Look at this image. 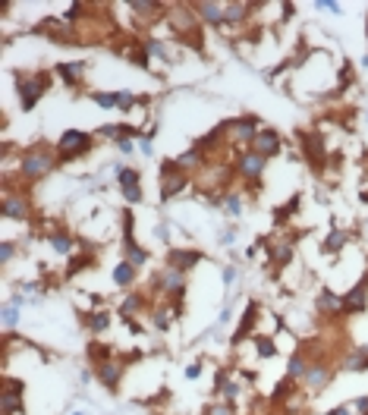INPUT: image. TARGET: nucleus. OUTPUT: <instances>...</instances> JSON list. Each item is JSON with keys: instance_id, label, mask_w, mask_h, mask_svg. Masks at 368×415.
<instances>
[{"instance_id": "obj_1", "label": "nucleus", "mask_w": 368, "mask_h": 415, "mask_svg": "<svg viewBox=\"0 0 368 415\" xmlns=\"http://www.w3.org/2000/svg\"><path fill=\"white\" fill-rule=\"evenodd\" d=\"M51 88V76L47 72H38L35 79H19V98H22V110H32L38 98Z\"/></svg>"}, {"instance_id": "obj_2", "label": "nucleus", "mask_w": 368, "mask_h": 415, "mask_svg": "<svg viewBox=\"0 0 368 415\" xmlns=\"http://www.w3.org/2000/svg\"><path fill=\"white\" fill-rule=\"evenodd\" d=\"M51 158L41 151V148H35V151H29L26 158H22V164H19V170H22V176H29V179H35V176H44L47 170H51Z\"/></svg>"}, {"instance_id": "obj_3", "label": "nucleus", "mask_w": 368, "mask_h": 415, "mask_svg": "<svg viewBox=\"0 0 368 415\" xmlns=\"http://www.w3.org/2000/svg\"><path fill=\"white\" fill-rule=\"evenodd\" d=\"M91 145V139L85 133H79V129H69V133L60 136V154H63V161L72 158V154H82L85 148Z\"/></svg>"}, {"instance_id": "obj_4", "label": "nucleus", "mask_w": 368, "mask_h": 415, "mask_svg": "<svg viewBox=\"0 0 368 415\" xmlns=\"http://www.w3.org/2000/svg\"><path fill=\"white\" fill-rule=\"evenodd\" d=\"M189 183L186 179V173L180 170V167H173V164H164V198H170V195H177V192H183V186Z\"/></svg>"}, {"instance_id": "obj_5", "label": "nucleus", "mask_w": 368, "mask_h": 415, "mask_svg": "<svg viewBox=\"0 0 368 415\" xmlns=\"http://www.w3.org/2000/svg\"><path fill=\"white\" fill-rule=\"evenodd\" d=\"M252 148H255V154H261V158H271V154L280 151V139H277V133H258L252 139Z\"/></svg>"}, {"instance_id": "obj_6", "label": "nucleus", "mask_w": 368, "mask_h": 415, "mask_svg": "<svg viewBox=\"0 0 368 415\" xmlns=\"http://www.w3.org/2000/svg\"><path fill=\"white\" fill-rule=\"evenodd\" d=\"M120 186H123V195H126V201H139L142 192H139V173L135 170H123L120 173Z\"/></svg>"}, {"instance_id": "obj_7", "label": "nucleus", "mask_w": 368, "mask_h": 415, "mask_svg": "<svg viewBox=\"0 0 368 415\" xmlns=\"http://www.w3.org/2000/svg\"><path fill=\"white\" fill-rule=\"evenodd\" d=\"M230 136L236 139V142H242V139H255V120L252 117H242V120H233L230 126Z\"/></svg>"}, {"instance_id": "obj_8", "label": "nucleus", "mask_w": 368, "mask_h": 415, "mask_svg": "<svg viewBox=\"0 0 368 415\" xmlns=\"http://www.w3.org/2000/svg\"><path fill=\"white\" fill-rule=\"evenodd\" d=\"M365 296H368V280H362L359 287L343 299V311H362L365 308Z\"/></svg>"}, {"instance_id": "obj_9", "label": "nucleus", "mask_w": 368, "mask_h": 415, "mask_svg": "<svg viewBox=\"0 0 368 415\" xmlns=\"http://www.w3.org/2000/svg\"><path fill=\"white\" fill-rule=\"evenodd\" d=\"M120 374H123V365H117V362H101V365H98V381L107 384V387H117Z\"/></svg>"}, {"instance_id": "obj_10", "label": "nucleus", "mask_w": 368, "mask_h": 415, "mask_svg": "<svg viewBox=\"0 0 368 415\" xmlns=\"http://www.w3.org/2000/svg\"><path fill=\"white\" fill-rule=\"evenodd\" d=\"M302 145H305V154H308L312 164H321L324 161V139L321 136H305Z\"/></svg>"}, {"instance_id": "obj_11", "label": "nucleus", "mask_w": 368, "mask_h": 415, "mask_svg": "<svg viewBox=\"0 0 368 415\" xmlns=\"http://www.w3.org/2000/svg\"><path fill=\"white\" fill-rule=\"evenodd\" d=\"M202 261V255L199 252H170V268H177V271H186V268H192V265H199Z\"/></svg>"}, {"instance_id": "obj_12", "label": "nucleus", "mask_w": 368, "mask_h": 415, "mask_svg": "<svg viewBox=\"0 0 368 415\" xmlns=\"http://www.w3.org/2000/svg\"><path fill=\"white\" fill-rule=\"evenodd\" d=\"M26 211H29V208H26V201H22L19 195H7L4 198V214L7 217H26Z\"/></svg>"}, {"instance_id": "obj_13", "label": "nucleus", "mask_w": 368, "mask_h": 415, "mask_svg": "<svg viewBox=\"0 0 368 415\" xmlns=\"http://www.w3.org/2000/svg\"><path fill=\"white\" fill-rule=\"evenodd\" d=\"M261 170H264V158H261V154L252 151V154H245V158H242V173L245 176H258Z\"/></svg>"}, {"instance_id": "obj_14", "label": "nucleus", "mask_w": 368, "mask_h": 415, "mask_svg": "<svg viewBox=\"0 0 368 415\" xmlns=\"http://www.w3.org/2000/svg\"><path fill=\"white\" fill-rule=\"evenodd\" d=\"M195 13H199L205 22H220V19H224V7H217V4H199Z\"/></svg>"}, {"instance_id": "obj_15", "label": "nucleus", "mask_w": 368, "mask_h": 415, "mask_svg": "<svg viewBox=\"0 0 368 415\" xmlns=\"http://www.w3.org/2000/svg\"><path fill=\"white\" fill-rule=\"evenodd\" d=\"M343 368H350V371H365L368 368V349H356L350 359H346V365Z\"/></svg>"}, {"instance_id": "obj_16", "label": "nucleus", "mask_w": 368, "mask_h": 415, "mask_svg": "<svg viewBox=\"0 0 368 415\" xmlns=\"http://www.w3.org/2000/svg\"><path fill=\"white\" fill-rule=\"evenodd\" d=\"M252 324H255V305H249V308H245V315H242V324H239V330H236V336H233V343H242L245 330H249Z\"/></svg>"}, {"instance_id": "obj_17", "label": "nucleus", "mask_w": 368, "mask_h": 415, "mask_svg": "<svg viewBox=\"0 0 368 415\" xmlns=\"http://www.w3.org/2000/svg\"><path fill=\"white\" fill-rule=\"evenodd\" d=\"M79 72H82V63H60V76H63V82L72 85L79 79Z\"/></svg>"}, {"instance_id": "obj_18", "label": "nucleus", "mask_w": 368, "mask_h": 415, "mask_svg": "<svg viewBox=\"0 0 368 415\" xmlns=\"http://www.w3.org/2000/svg\"><path fill=\"white\" fill-rule=\"evenodd\" d=\"M19 305H22V299L16 296V299H13V302L4 308V324H7V327H13V324L19 321Z\"/></svg>"}, {"instance_id": "obj_19", "label": "nucleus", "mask_w": 368, "mask_h": 415, "mask_svg": "<svg viewBox=\"0 0 368 415\" xmlns=\"http://www.w3.org/2000/svg\"><path fill=\"white\" fill-rule=\"evenodd\" d=\"M113 280L120 283V287H126V283H132V265H129V261L117 265V271H113Z\"/></svg>"}, {"instance_id": "obj_20", "label": "nucleus", "mask_w": 368, "mask_h": 415, "mask_svg": "<svg viewBox=\"0 0 368 415\" xmlns=\"http://www.w3.org/2000/svg\"><path fill=\"white\" fill-rule=\"evenodd\" d=\"M199 164H202V154H199V148H195V151H186L183 158L177 161V167H180V170H189V167H199Z\"/></svg>"}, {"instance_id": "obj_21", "label": "nucleus", "mask_w": 368, "mask_h": 415, "mask_svg": "<svg viewBox=\"0 0 368 415\" xmlns=\"http://www.w3.org/2000/svg\"><path fill=\"white\" fill-rule=\"evenodd\" d=\"M22 409V397H16V393H4V412L7 415H16Z\"/></svg>"}, {"instance_id": "obj_22", "label": "nucleus", "mask_w": 368, "mask_h": 415, "mask_svg": "<svg viewBox=\"0 0 368 415\" xmlns=\"http://www.w3.org/2000/svg\"><path fill=\"white\" fill-rule=\"evenodd\" d=\"M324 381H327V368H324V365H315V368L308 371V384H312V387H321Z\"/></svg>"}, {"instance_id": "obj_23", "label": "nucleus", "mask_w": 368, "mask_h": 415, "mask_svg": "<svg viewBox=\"0 0 368 415\" xmlns=\"http://www.w3.org/2000/svg\"><path fill=\"white\" fill-rule=\"evenodd\" d=\"M296 208H299V198H293L289 204H283V208H277V211H274V220H277V223H283L293 211H296Z\"/></svg>"}, {"instance_id": "obj_24", "label": "nucleus", "mask_w": 368, "mask_h": 415, "mask_svg": "<svg viewBox=\"0 0 368 415\" xmlns=\"http://www.w3.org/2000/svg\"><path fill=\"white\" fill-rule=\"evenodd\" d=\"M274 352H277V346L267 340V336H258V355H261V359H271Z\"/></svg>"}, {"instance_id": "obj_25", "label": "nucleus", "mask_w": 368, "mask_h": 415, "mask_svg": "<svg viewBox=\"0 0 368 415\" xmlns=\"http://www.w3.org/2000/svg\"><path fill=\"white\" fill-rule=\"evenodd\" d=\"M245 10H249L245 4H233V7H227V10H224V19L236 22V19H242V16H245Z\"/></svg>"}, {"instance_id": "obj_26", "label": "nucleus", "mask_w": 368, "mask_h": 415, "mask_svg": "<svg viewBox=\"0 0 368 415\" xmlns=\"http://www.w3.org/2000/svg\"><path fill=\"white\" fill-rule=\"evenodd\" d=\"M51 246H54L60 255H66V252L72 249V239H69V236H60V233H57V236H51Z\"/></svg>"}, {"instance_id": "obj_27", "label": "nucleus", "mask_w": 368, "mask_h": 415, "mask_svg": "<svg viewBox=\"0 0 368 415\" xmlns=\"http://www.w3.org/2000/svg\"><path fill=\"white\" fill-rule=\"evenodd\" d=\"M343 242H346V236H343V233H331V236H327V242H324V252H337Z\"/></svg>"}, {"instance_id": "obj_28", "label": "nucleus", "mask_w": 368, "mask_h": 415, "mask_svg": "<svg viewBox=\"0 0 368 415\" xmlns=\"http://www.w3.org/2000/svg\"><path fill=\"white\" fill-rule=\"evenodd\" d=\"M94 101L101 104V107H113V104H120V95H107V91H101V95H94Z\"/></svg>"}, {"instance_id": "obj_29", "label": "nucleus", "mask_w": 368, "mask_h": 415, "mask_svg": "<svg viewBox=\"0 0 368 415\" xmlns=\"http://www.w3.org/2000/svg\"><path fill=\"white\" fill-rule=\"evenodd\" d=\"M296 374H305V362L299 355H293L289 359V378H296Z\"/></svg>"}, {"instance_id": "obj_30", "label": "nucleus", "mask_w": 368, "mask_h": 415, "mask_svg": "<svg viewBox=\"0 0 368 415\" xmlns=\"http://www.w3.org/2000/svg\"><path fill=\"white\" fill-rule=\"evenodd\" d=\"M91 330H104L107 327V315H104V311H98V315H91Z\"/></svg>"}, {"instance_id": "obj_31", "label": "nucleus", "mask_w": 368, "mask_h": 415, "mask_svg": "<svg viewBox=\"0 0 368 415\" xmlns=\"http://www.w3.org/2000/svg\"><path fill=\"white\" fill-rule=\"evenodd\" d=\"M85 265H91V258H88V255H82V258H72V265H69V274H76V271H82Z\"/></svg>"}, {"instance_id": "obj_32", "label": "nucleus", "mask_w": 368, "mask_h": 415, "mask_svg": "<svg viewBox=\"0 0 368 415\" xmlns=\"http://www.w3.org/2000/svg\"><path fill=\"white\" fill-rule=\"evenodd\" d=\"M139 305H142V299H139V296H129L126 302H123V315H129V311H135Z\"/></svg>"}, {"instance_id": "obj_33", "label": "nucleus", "mask_w": 368, "mask_h": 415, "mask_svg": "<svg viewBox=\"0 0 368 415\" xmlns=\"http://www.w3.org/2000/svg\"><path fill=\"white\" fill-rule=\"evenodd\" d=\"M337 305H340V302H337L331 293H321V308H327V311H337Z\"/></svg>"}, {"instance_id": "obj_34", "label": "nucleus", "mask_w": 368, "mask_h": 415, "mask_svg": "<svg viewBox=\"0 0 368 415\" xmlns=\"http://www.w3.org/2000/svg\"><path fill=\"white\" fill-rule=\"evenodd\" d=\"M318 10H327V13H340V7L334 0H318Z\"/></svg>"}, {"instance_id": "obj_35", "label": "nucleus", "mask_w": 368, "mask_h": 415, "mask_svg": "<svg viewBox=\"0 0 368 415\" xmlns=\"http://www.w3.org/2000/svg\"><path fill=\"white\" fill-rule=\"evenodd\" d=\"M286 393H289V381H280V384H277V390H274V397H277V400H283Z\"/></svg>"}, {"instance_id": "obj_36", "label": "nucleus", "mask_w": 368, "mask_h": 415, "mask_svg": "<svg viewBox=\"0 0 368 415\" xmlns=\"http://www.w3.org/2000/svg\"><path fill=\"white\" fill-rule=\"evenodd\" d=\"M277 261H280V265L289 261V246H280V249H277Z\"/></svg>"}, {"instance_id": "obj_37", "label": "nucleus", "mask_w": 368, "mask_h": 415, "mask_svg": "<svg viewBox=\"0 0 368 415\" xmlns=\"http://www.w3.org/2000/svg\"><path fill=\"white\" fill-rule=\"evenodd\" d=\"M0 258H4V261H10V258H13V242H4V249H0Z\"/></svg>"}, {"instance_id": "obj_38", "label": "nucleus", "mask_w": 368, "mask_h": 415, "mask_svg": "<svg viewBox=\"0 0 368 415\" xmlns=\"http://www.w3.org/2000/svg\"><path fill=\"white\" fill-rule=\"evenodd\" d=\"M199 374H202V365H189V368H186V378H189V381H195Z\"/></svg>"}, {"instance_id": "obj_39", "label": "nucleus", "mask_w": 368, "mask_h": 415, "mask_svg": "<svg viewBox=\"0 0 368 415\" xmlns=\"http://www.w3.org/2000/svg\"><path fill=\"white\" fill-rule=\"evenodd\" d=\"M154 324H158L161 330H164V327L170 324V321H167V311H158V318H154Z\"/></svg>"}, {"instance_id": "obj_40", "label": "nucleus", "mask_w": 368, "mask_h": 415, "mask_svg": "<svg viewBox=\"0 0 368 415\" xmlns=\"http://www.w3.org/2000/svg\"><path fill=\"white\" fill-rule=\"evenodd\" d=\"M79 10H82V4H72V7L66 10V19H76V16H79Z\"/></svg>"}, {"instance_id": "obj_41", "label": "nucleus", "mask_w": 368, "mask_h": 415, "mask_svg": "<svg viewBox=\"0 0 368 415\" xmlns=\"http://www.w3.org/2000/svg\"><path fill=\"white\" fill-rule=\"evenodd\" d=\"M120 107H132V95H120Z\"/></svg>"}, {"instance_id": "obj_42", "label": "nucleus", "mask_w": 368, "mask_h": 415, "mask_svg": "<svg viewBox=\"0 0 368 415\" xmlns=\"http://www.w3.org/2000/svg\"><path fill=\"white\" fill-rule=\"evenodd\" d=\"M139 148H142L145 154H151V139H142V142H139Z\"/></svg>"}, {"instance_id": "obj_43", "label": "nucleus", "mask_w": 368, "mask_h": 415, "mask_svg": "<svg viewBox=\"0 0 368 415\" xmlns=\"http://www.w3.org/2000/svg\"><path fill=\"white\" fill-rule=\"evenodd\" d=\"M233 277H236V271H233V268H227V271H224V283H233Z\"/></svg>"}, {"instance_id": "obj_44", "label": "nucleus", "mask_w": 368, "mask_h": 415, "mask_svg": "<svg viewBox=\"0 0 368 415\" xmlns=\"http://www.w3.org/2000/svg\"><path fill=\"white\" fill-rule=\"evenodd\" d=\"M327 415H353L350 409H334V412H327Z\"/></svg>"}, {"instance_id": "obj_45", "label": "nucleus", "mask_w": 368, "mask_h": 415, "mask_svg": "<svg viewBox=\"0 0 368 415\" xmlns=\"http://www.w3.org/2000/svg\"><path fill=\"white\" fill-rule=\"evenodd\" d=\"M359 412H368V397H365V400H359Z\"/></svg>"}, {"instance_id": "obj_46", "label": "nucleus", "mask_w": 368, "mask_h": 415, "mask_svg": "<svg viewBox=\"0 0 368 415\" xmlns=\"http://www.w3.org/2000/svg\"><path fill=\"white\" fill-rule=\"evenodd\" d=\"M72 415H82V412H72Z\"/></svg>"}]
</instances>
